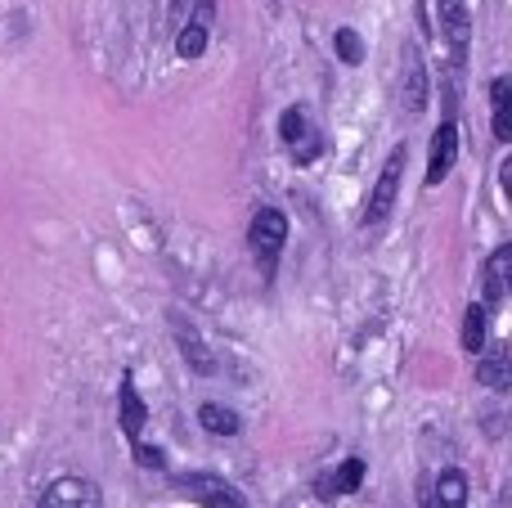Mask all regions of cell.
<instances>
[{
    "label": "cell",
    "instance_id": "1",
    "mask_svg": "<svg viewBox=\"0 0 512 508\" xmlns=\"http://www.w3.org/2000/svg\"><path fill=\"white\" fill-rule=\"evenodd\" d=\"M405 158L409 153H405V144H400V149H391V158L382 162V176L369 194V207H364V225H382L391 216L396 194H400V176H405Z\"/></svg>",
    "mask_w": 512,
    "mask_h": 508
},
{
    "label": "cell",
    "instance_id": "2",
    "mask_svg": "<svg viewBox=\"0 0 512 508\" xmlns=\"http://www.w3.org/2000/svg\"><path fill=\"white\" fill-rule=\"evenodd\" d=\"M248 243H252L256 261H261L265 270H274V257H279L283 243H288V221H283V212H274V207H261V212L252 216Z\"/></svg>",
    "mask_w": 512,
    "mask_h": 508
},
{
    "label": "cell",
    "instance_id": "3",
    "mask_svg": "<svg viewBox=\"0 0 512 508\" xmlns=\"http://www.w3.org/2000/svg\"><path fill=\"white\" fill-rule=\"evenodd\" d=\"M176 486L189 495V500H198L207 508H248V500H243L225 477H212V473H185Z\"/></svg>",
    "mask_w": 512,
    "mask_h": 508
},
{
    "label": "cell",
    "instance_id": "4",
    "mask_svg": "<svg viewBox=\"0 0 512 508\" xmlns=\"http://www.w3.org/2000/svg\"><path fill=\"white\" fill-rule=\"evenodd\" d=\"M36 508H104V500H99V486L86 477H59L45 486Z\"/></svg>",
    "mask_w": 512,
    "mask_h": 508
},
{
    "label": "cell",
    "instance_id": "5",
    "mask_svg": "<svg viewBox=\"0 0 512 508\" xmlns=\"http://www.w3.org/2000/svg\"><path fill=\"white\" fill-rule=\"evenodd\" d=\"M436 18H441V36L454 45V54H468V36H472V14L463 0H436Z\"/></svg>",
    "mask_w": 512,
    "mask_h": 508
},
{
    "label": "cell",
    "instance_id": "6",
    "mask_svg": "<svg viewBox=\"0 0 512 508\" xmlns=\"http://www.w3.org/2000/svg\"><path fill=\"white\" fill-rule=\"evenodd\" d=\"M454 158H459V126L445 122L441 131L432 135V158H427V185H441L454 171Z\"/></svg>",
    "mask_w": 512,
    "mask_h": 508
},
{
    "label": "cell",
    "instance_id": "7",
    "mask_svg": "<svg viewBox=\"0 0 512 508\" xmlns=\"http://www.w3.org/2000/svg\"><path fill=\"white\" fill-rule=\"evenodd\" d=\"M405 108L409 113H423L427 108V68L418 45H405Z\"/></svg>",
    "mask_w": 512,
    "mask_h": 508
},
{
    "label": "cell",
    "instance_id": "8",
    "mask_svg": "<svg viewBox=\"0 0 512 508\" xmlns=\"http://www.w3.org/2000/svg\"><path fill=\"white\" fill-rule=\"evenodd\" d=\"M207 23H212V0H198V14L189 18V27H180V41H176L180 59H198L207 50Z\"/></svg>",
    "mask_w": 512,
    "mask_h": 508
},
{
    "label": "cell",
    "instance_id": "9",
    "mask_svg": "<svg viewBox=\"0 0 512 508\" xmlns=\"http://www.w3.org/2000/svg\"><path fill=\"white\" fill-rule=\"evenodd\" d=\"M477 378L486 387H495V392H508L512 387V351L499 342V347H490L486 356L477 360Z\"/></svg>",
    "mask_w": 512,
    "mask_h": 508
},
{
    "label": "cell",
    "instance_id": "10",
    "mask_svg": "<svg viewBox=\"0 0 512 508\" xmlns=\"http://www.w3.org/2000/svg\"><path fill=\"white\" fill-rule=\"evenodd\" d=\"M423 508H468V477L463 473H441L427 491Z\"/></svg>",
    "mask_w": 512,
    "mask_h": 508
},
{
    "label": "cell",
    "instance_id": "11",
    "mask_svg": "<svg viewBox=\"0 0 512 508\" xmlns=\"http://www.w3.org/2000/svg\"><path fill=\"white\" fill-rule=\"evenodd\" d=\"M279 135H283V144H292V149H297V144H306V149L297 153L301 162H310L319 153V140L310 135V122H306V113H301V108H288V113L279 117Z\"/></svg>",
    "mask_w": 512,
    "mask_h": 508
},
{
    "label": "cell",
    "instance_id": "12",
    "mask_svg": "<svg viewBox=\"0 0 512 508\" xmlns=\"http://www.w3.org/2000/svg\"><path fill=\"white\" fill-rule=\"evenodd\" d=\"M364 482V459H346L333 477H319V500H337V495L360 491Z\"/></svg>",
    "mask_w": 512,
    "mask_h": 508
},
{
    "label": "cell",
    "instance_id": "13",
    "mask_svg": "<svg viewBox=\"0 0 512 508\" xmlns=\"http://www.w3.org/2000/svg\"><path fill=\"white\" fill-rule=\"evenodd\" d=\"M117 396H122V432H126L131 441H140V428H144V419H149V414H144V401L135 396L131 374L122 378V392H117Z\"/></svg>",
    "mask_w": 512,
    "mask_h": 508
},
{
    "label": "cell",
    "instance_id": "14",
    "mask_svg": "<svg viewBox=\"0 0 512 508\" xmlns=\"http://www.w3.org/2000/svg\"><path fill=\"white\" fill-rule=\"evenodd\" d=\"M490 99H495V140H512V81L508 77H495L490 86Z\"/></svg>",
    "mask_w": 512,
    "mask_h": 508
},
{
    "label": "cell",
    "instance_id": "15",
    "mask_svg": "<svg viewBox=\"0 0 512 508\" xmlns=\"http://www.w3.org/2000/svg\"><path fill=\"white\" fill-rule=\"evenodd\" d=\"M508 275H512V248H499L486 266V302H504Z\"/></svg>",
    "mask_w": 512,
    "mask_h": 508
},
{
    "label": "cell",
    "instance_id": "16",
    "mask_svg": "<svg viewBox=\"0 0 512 508\" xmlns=\"http://www.w3.org/2000/svg\"><path fill=\"white\" fill-rule=\"evenodd\" d=\"M198 423H203L212 437H234V432H239V414L225 410V405H212V401L198 410Z\"/></svg>",
    "mask_w": 512,
    "mask_h": 508
},
{
    "label": "cell",
    "instance_id": "17",
    "mask_svg": "<svg viewBox=\"0 0 512 508\" xmlns=\"http://www.w3.org/2000/svg\"><path fill=\"white\" fill-rule=\"evenodd\" d=\"M176 338H180V347H185V360H189V365H194L198 374H212L216 365H212V356H207V347L198 342V333H194V329H185V324L176 320Z\"/></svg>",
    "mask_w": 512,
    "mask_h": 508
},
{
    "label": "cell",
    "instance_id": "18",
    "mask_svg": "<svg viewBox=\"0 0 512 508\" xmlns=\"http://www.w3.org/2000/svg\"><path fill=\"white\" fill-rule=\"evenodd\" d=\"M463 347H468L472 356L486 347V306H477V302H472L468 315H463Z\"/></svg>",
    "mask_w": 512,
    "mask_h": 508
},
{
    "label": "cell",
    "instance_id": "19",
    "mask_svg": "<svg viewBox=\"0 0 512 508\" xmlns=\"http://www.w3.org/2000/svg\"><path fill=\"white\" fill-rule=\"evenodd\" d=\"M337 54H342V63H360V59H364L360 36H355L351 27H342V32H337Z\"/></svg>",
    "mask_w": 512,
    "mask_h": 508
},
{
    "label": "cell",
    "instance_id": "20",
    "mask_svg": "<svg viewBox=\"0 0 512 508\" xmlns=\"http://www.w3.org/2000/svg\"><path fill=\"white\" fill-rule=\"evenodd\" d=\"M135 455H140V464H144V468H162V450H144V446H140Z\"/></svg>",
    "mask_w": 512,
    "mask_h": 508
},
{
    "label": "cell",
    "instance_id": "21",
    "mask_svg": "<svg viewBox=\"0 0 512 508\" xmlns=\"http://www.w3.org/2000/svg\"><path fill=\"white\" fill-rule=\"evenodd\" d=\"M171 9H176V18H180V14H185V0H176V5H171Z\"/></svg>",
    "mask_w": 512,
    "mask_h": 508
}]
</instances>
